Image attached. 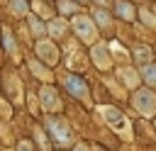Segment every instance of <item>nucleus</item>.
I'll list each match as a JSON object with an SVG mask.
<instances>
[{"mask_svg": "<svg viewBox=\"0 0 156 151\" xmlns=\"http://www.w3.org/2000/svg\"><path fill=\"white\" fill-rule=\"evenodd\" d=\"M46 127H49L51 136H54V139H56L61 146H66V144L71 141V132H68V127H66V122H63V119L49 117V119H46Z\"/></svg>", "mask_w": 156, "mask_h": 151, "instance_id": "f257e3e1", "label": "nucleus"}, {"mask_svg": "<svg viewBox=\"0 0 156 151\" xmlns=\"http://www.w3.org/2000/svg\"><path fill=\"white\" fill-rule=\"evenodd\" d=\"M73 27H76V32H78V37L83 41H93L95 39V27L90 24L88 17H76L73 19Z\"/></svg>", "mask_w": 156, "mask_h": 151, "instance_id": "f03ea898", "label": "nucleus"}, {"mask_svg": "<svg viewBox=\"0 0 156 151\" xmlns=\"http://www.w3.org/2000/svg\"><path fill=\"white\" fill-rule=\"evenodd\" d=\"M66 88H68L76 97H85V95H88V88H85V83H83L78 76H68V78H66Z\"/></svg>", "mask_w": 156, "mask_h": 151, "instance_id": "7ed1b4c3", "label": "nucleus"}, {"mask_svg": "<svg viewBox=\"0 0 156 151\" xmlns=\"http://www.w3.org/2000/svg\"><path fill=\"white\" fill-rule=\"evenodd\" d=\"M102 114H105V119L117 129H127V124H124V117H122V112L119 110H115V107H102Z\"/></svg>", "mask_w": 156, "mask_h": 151, "instance_id": "20e7f679", "label": "nucleus"}, {"mask_svg": "<svg viewBox=\"0 0 156 151\" xmlns=\"http://www.w3.org/2000/svg\"><path fill=\"white\" fill-rule=\"evenodd\" d=\"M37 51H39V56H41L44 61H49V63H54V61H56V49H54L51 44L41 41V44L37 46Z\"/></svg>", "mask_w": 156, "mask_h": 151, "instance_id": "39448f33", "label": "nucleus"}, {"mask_svg": "<svg viewBox=\"0 0 156 151\" xmlns=\"http://www.w3.org/2000/svg\"><path fill=\"white\" fill-rule=\"evenodd\" d=\"M134 105L141 110V112H151V93H139L136 97H134Z\"/></svg>", "mask_w": 156, "mask_h": 151, "instance_id": "423d86ee", "label": "nucleus"}, {"mask_svg": "<svg viewBox=\"0 0 156 151\" xmlns=\"http://www.w3.org/2000/svg\"><path fill=\"white\" fill-rule=\"evenodd\" d=\"M41 102H44V107H49V110H54V107H58V100H56V93H54L51 88H44V90H41Z\"/></svg>", "mask_w": 156, "mask_h": 151, "instance_id": "0eeeda50", "label": "nucleus"}, {"mask_svg": "<svg viewBox=\"0 0 156 151\" xmlns=\"http://www.w3.org/2000/svg\"><path fill=\"white\" fill-rule=\"evenodd\" d=\"M117 12H119L124 19H132V15H134L132 5H127V2H117Z\"/></svg>", "mask_w": 156, "mask_h": 151, "instance_id": "6e6552de", "label": "nucleus"}, {"mask_svg": "<svg viewBox=\"0 0 156 151\" xmlns=\"http://www.w3.org/2000/svg\"><path fill=\"white\" fill-rule=\"evenodd\" d=\"M93 56H95V61H98L100 66H107V58H105V46H95V49H93Z\"/></svg>", "mask_w": 156, "mask_h": 151, "instance_id": "1a4fd4ad", "label": "nucleus"}, {"mask_svg": "<svg viewBox=\"0 0 156 151\" xmlns=\"http://www.w3.org/2000/svg\"><path fill=\"white\" fill-rule=\"evenodd\" d=\"M10 7H12V12H17V15L27 12V2H24V0H12V2H10Z\"/></svg>", "mask_w": 156, "mask_h": 151, "instance_id": "9d476101", "label": "nucleus"}, {"mask_svg": "<svg viewBox=\"0 0 156 151\" xmlns=\"http://www.w3.org/2000/svg\"><path fill=\"white\" fill-rule=\"evenodd\" d=\"M144 78H146L149 83H156V66H146V68H144Z\"/></svg>", "mask_w": 156, "mask_h": 151, "instance_id": "9b49d317", "label": "nucleus"}, {"mask_svg": "<svg viewBox=\"0 0 156 151\" xmlns=\"http://www.w3.org/2000/svg\"><path fill=\"white\" fill-rule=\"evenodd\" d=\"M5 49L10 51V56H15L17 51H15V41H12V37H10V32H5Z\"/></svg>", "mask_w": 156, "mask_h": 151, "instance_id": "f8f14e48", "label": "nucleus"}, {"mask_svg": "<svg viewBox=\"0 0 156 151\" xmlns=\"http://www.w3.org/2000/svg\"><path fill=\"white\" fill-rule=\"evenodd\" d=\"M29 22H32V29H34L37 34H44V24H41V22H37L34 17H29Z\"/></svg>", "mask_w": 156, "mask_h": 151, "instance_id": "ddd939ff", "label": "nucleus"}, {"mask_svg": "<svg viewBox=\"0 0 156 151\" xmlns=\"http://www.w3.org/2000/svg\"><path fill=\"white\" fill-rule=\"evenodd\" d=\"M49 29H51L54 34H61V32H63V24H61V22H51V27H49Z\"/></svg>", "mask_w": 156, "mask_h": 151, "instance_id": "4468645a", "label": "nucleus"}, {"mask_svg": "<svg viewBox=\"0 0 156 151\" xmlns=\"http://www.w3.org/2000/svg\"><path fill=\"white\" fill-rule=\"evenodd\" d=\"M139 61H149V49H139Z\"/></svg>", "mask_w": 156, "mask_h": 151, "instance_id": "2eb2a0df", "label": "nucleus"}, {"mask_svg": "<svg viewBox=\"0 0 156 151\" xmlns=\"http://www.w3.org/2000/svg\"><path fill=\"white\" fill-rule=\"evenodd\" d=\"M98 22H100V24H107L110 19H107V15H105V12H98Z\"/></svg>", "mask_w": 156, "mask_h": 151, "instance_id": "dca6fc26", "label": "nucleus"}, {"mask_svg": "<svg viewBox=\"0 0 156 151\" xmlns=\"http://www.w3.org/2000/svg\"><path fill=\"white\" fill-rule=\"evenodd\" d=\"M61 10H63V12H71V10H73V5H71V2H66V0H63V2H61Z\"/></svg>", "mask_w": 156, "mask_h": 151, "instance_id": "f3484780", "label": "nucleus"}, {"mask_svg": "<svg viewBox=\"0 0 156 151\" xmlns=\"http://www.w3.org/2000/svg\"><path fill=\"white\" fill-rule=\"evenodd\" d=\"M20 151H32V149H29V144H27V141H22V144H20Z\"/></svg>", "mask_w": 156, "mask_h": 151, "instance_id": "a211bd4d", "label": "nucleus"}, {"mask_svg": "<svg viewBox=\"0 0 156 151\" xmlns=\"http://www.w3.org/2000/svg\"><path fill=\"white\" fill-rule=\"evenodd\" d=\"M76 151H88V149L85 146H76Z\"/></svg>", "mask_w": 156, "mask_h": 151, "instance_id": "6ab92c4d", "label": "nucleus"}, {"mask_svg": "<svg viewBox=\"0 0 156 151\" xmlns=\"http://www.w3.org/2000/svg\"><path fill=\"white\" fill-rule=\"evenodd\" d=\"M100 2H105V0H100Z\"/></svg>", "mask_w": 156, "mask_h": 151, "instance_id": "aec40b11", "label": "nucleus"}, {"mask_svg": "<svg viewBox=\"0 0 156 151\" xmlns=\"http://www.w3.org/2000/svg\"><path fill=\"white\" fill-rule=\"evenodd\" d=\"M80 2H83V0H80Z\"/></svg>", "mask_w": 156, "mask_h": 151, "instance_id": "412c9836", "label": "nucleus"}]
</instances>
